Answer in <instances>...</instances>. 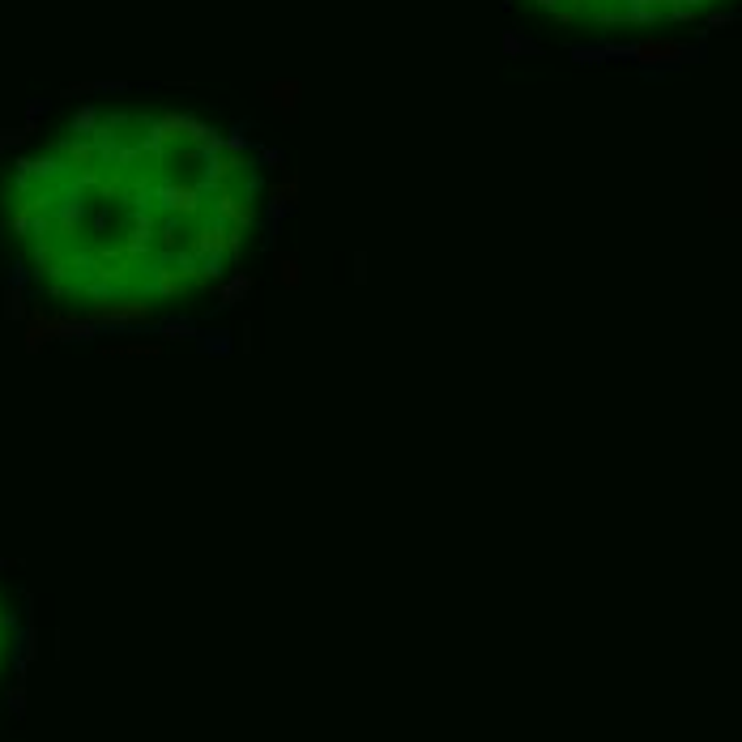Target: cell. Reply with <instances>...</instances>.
<instances>
[{
    "label": "cell",
    "mask_w": 742,
    "mask_h": 742,
    "mask_svg": "<svg viewBox=\"0 0 742 742\" xmlns=\"http://www.w3.org/2000/svg\"><path fill=\"white\" fill-rule=\"evenodd\" d=\"M274 282L282 291H299L303 286V265H299V256L294 252H282L274 260Z\"/></svg>",
    "instance_id": "cell-2"
},
{
    "label": "cell",
    "mask_w": 742,
    "mask_h": 742,
    "mask_svg": "<svg viewBox=\"0 0 742 742\" xmlns=\"http://www.w3.org/2000/svg\"><path fill=\"white\" fill-rule=\"evenodd\" d=\"M103 354H133V359H154V354H162V342H133V346H103Z\"/></svg>",
    "instance_id": "cell-3"
},
{
    "label": "cell",
    "mask_w": 742,
    "mask_h": 742,
    "mask_svg": "<svg viewBox=\"0 0 742 742\" xmlns=\"http://www.w3.org/2000/svg\"><path fill=\"white\" fill-rule=\"evenodd\" d=\"M4 636H13V610H4L0 602V653H4Z\"/></svg>",
    "instance_id": "cell-5"
},
{
    "label": "cell",
    "mask_w": 742,
    "mask_h": 742,
    "mask_svg": "<svg viewBox=\"0 0 742 742\" xmlns=\"http://www.w3.org/2000/svg\"><path fill=\"white\" fill-rule=\"evenodd\" d=\"M640 56H645V60H674V56H679V43H665V39L645 43V47H640Z\"/></svg>",
    "instance_id": "cell-4"
},
{
    "label": "cell",
    "mask_w": 742,
    "mask_h": 742,
    "mask_svg": "<svg viewBox=\"0 0 742 742\" xmlns=\"http://www.w3.org/2000/svg\"><path fill=\"white\" fill-rule=\"evenodd\" d=\"M260 95L269 98V107H274L277 116L286 120V124H294V111H299V95H303V86L294 78L286 81H274V86H260Z\"/></svg>",
    "instance_id": "cell-1"
}]
</instances>
